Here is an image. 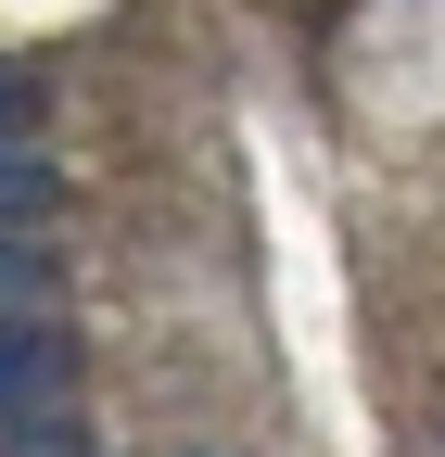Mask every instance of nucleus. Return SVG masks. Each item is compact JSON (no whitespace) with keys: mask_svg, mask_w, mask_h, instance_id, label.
Listing matches in <instances>:
<instances>
[{"mask_svg":"<svg viewBox=\"0 0 445 457\" xmlns=\"http://www.w3.org/2000/svg\"><path fill=\"white\" fill-rule=\"evenodd\" d=\"M64 407H77V343H64V318H0V445L64 432Z\"/></svg>","mask_w":445,"mask_h":457,"instance_id":"nucleus-1","label":"nucleus"},{"mask_svg":"<svg viewBox=\"0 0 445 457\" xmlns=\"http://www.w3.org/2000/svg\"><path fill=\"white\" fill-rule=\"evenodd\" d=\"M0 318H64V242L0 228Z\"/></svg>","mask_w":445,"mask_h":457,"instance_id":"nucleus-2","label":"nucleus"},{"mask_svg":"<svg viewBox=\"0 0 445 457\" xmlns=\"http://www.w3.org/2000/svg\"><path fill=\"white\" fill-rule=\"evenodd\" d=\"M51 216H64V153L0 140V228H51Z\"/></svg>","mask_w":445,"mask_h":457,"instance_id":"nucleus-3","label":"nucleus"},{"mask_svg":"<svg viewBox=\"0 0 445 457\" xmlns=\"http://www.w3.org/2000/svg\"><path fill=\"white\" fill-rule=\"evenodd\" d=\"M0 140H38V77L0 64Z\"/></svg>","mask_w":445,"mask_h":457,"instance_id":"nucleus-4","label":"nucleus"},{"mask_svg":"<svg viewBox=\"0 0 445 457\" xmlns=\"http://www.w3.org/2000/svg\"><path fill=\"white\" fill-rule=\"evenodd\" d=\"M13 457H64V432H38V445H13Z\"/></svg>","mask_w":445,"mask_h":457,"instance_id":"nucleus-5","label":"nucleus"}]
</instances>
